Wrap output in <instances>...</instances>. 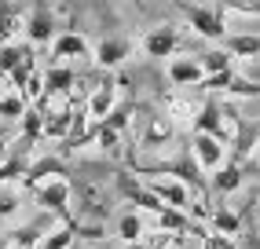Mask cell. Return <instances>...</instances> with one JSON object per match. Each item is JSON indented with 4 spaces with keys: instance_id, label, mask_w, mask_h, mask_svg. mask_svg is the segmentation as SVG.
<instances>
[{
    "instance_id": "6da1fadb",
    "label": "cell",
    "mask_w": 260,
    "mask_h": 249,
    "mask_svg": "<svg viewBox=\"0 0 260 249\" xmlns=\"http://www.w3.org/2000/svg\"><path fill=\"white\" fill-rule=\"evenodd\" d=\"M180 15L187 19V26L198 33V37L213 41V44H223V37H228V11L223 8H205V4H176Z\"/></svg>"
},
{
    "instance_id": "ba28073f",
    "label": "cell",
    "mask_w": 260,
    "mask_h": 249,
    "mask_svg": "<svg viewBox=\"0 0 260 249\" xmlns=\"http://www.w3.org/2000/svg\"><path fill=\"white\" fill-rule=\"evenodd\" d=\"M128 55H132V41H125V37H103V41L92 48L88 59H92L99 70H117V66L128 63Z\"/></svg>"
},
{
    "instance_id": "3957f363",
    "label": "cell",
    "mask_w": 260,
    "mask_h": 249,
    "mask_svg": "<svg viewBox=\"0 0 260 249\" xmlns=\"http://www.w3.org/2000/svg\"><path fill=\"white\" fill-rule=\"evenodd\" d=\"M147 191H150L165 209H180V212H190V209H194V194H190V187L180 183V180H172V176H150V180H147Z\"/></svg>"
},
{
    "instance_id": "44dd1931",
    "label": "cell",
    "mask_w": 260,
    "mask_h": 249,
    "mask_svg": "<svg viewBox=\"0 0 260 249\" xmlns=\"http://www.w3.org/2000/svg\"><path fill=\"white\" fill-rule=\"evenodd\" d=\"M22 209V187L19 183H0V224L19 216Z\"/></svg>"
},
{
    "instance_id": "52a82bcc",
    "label": "cell",
    "mask_w": 260,
    "mask_h": 249,
    "mask_svg": "<svg viewBox=\"0 0 260 249\" xmlns=\"http://www.w3.org/2000/svg\"><path fill=\"white\" fill-rule=\"evenodd\" d=\"M140 48H143L147 59H172L180 51V29L176 26H154L143 33Z\"/></svg>"
},
{
    "instance_id": "5b68a950",
    "label": "cell",
    "mask_w": 260,
    "mask_h": 249,
    "mask_svg": "<svg viewBox=\"0 0 260 249\" xmlns=\"http://www.w3.org/2000/svg\"><path fill=\"white\" fill-rule=\"evenodd\" d=\"M190 162L198 165V172H216V169L228 165V147H223L220 139H213V136L194 132L190 136Z\"/></svg>"
},
{
    "instance_id": "4dcf8cb0",
    "label": "cell",
    "mask_w": 260,
    "mask_h": 249,
    "mask_svg": "<svg viewBox=\"0 0 260 249\" xmlns=\"http://www.w3.org/2000/svg\"><path fill=\"white\" fill-rule=\"evenodd\" d=\"M0 147H8V124L0 121Z\"/></svg>"
},
{
    "instance_id": "1f68e13d",
    "label": "cell",
    "mask_w": 260,
    "mask_h": 249,
    "mask_svg": "<svg viewBox=\"0 0 260 249\" xmlns=\"http://www.w3.org/2000/svg\"><path fill=\"white\" fill-rule=\"evenodd\" d=\"M4 158H8V147H0V169H4Z\"/></svg>"
},
{
    "instance_id": "7a4b0ae2",
    "label": "cell",
    "mask_w": 260,
    "mask_h": 249,
    "mask_svg": "<svg viewBox=\"0 0 260 249\" xmlns=\"http://www.w3.org/2000/svg\"><path fill=\"white\" fill-rule=\"evenodd\" d=\"M29 194H33V202H37L44 212H55V216H62V224H74V216H70L74 183L66 180V176H55V180H44V183H33Z\"/></svg>"
},
{
    "instance_id": "9c48e42d",
    "label": "cell",
    "mask_w": 260,
    "mask_h": 249,
    "mask_svg": "<svg viewBox=\"0 0 260 249\" xmlns=\"http://www.w3.org/2000/svg\"><path fill=\"white\" fill-rule=\"evenodd\" d=\"M88 55H92V44L77 29H59V37L51 41V59L59 66H66V59H88Z\"/></svg>"
},
{
    "instance_id": "5bb4252c",
    "label": "cell",
    "mask_w": 260,
    "mask_h": 249,
    "mask_svg": "<svg viewBox=\"0 0 260 249\" xmlns=\"http://www.w3.org/2000/svg\"><path fill=\"white\" fill-rule=\"evenodd\" d=\"M117 238L125 242V245H140V242L147 238V220H143V212H136V209L121 212V216H117Z\"/></svg>"
},
{
    "instance_id": "9a60e30c",
    "label": "cell",
    "mask_w": 260,
    "mask_h": 249,
    "mask_svg": "<svg viewBox=\"0 0 260 249\" xmlns=\"http://www.w3.org/2000/svg\"><path fill=\"white\" fill-rule=\"evenodd\" d=\"M198 66H202L205 81H209V77H223V74H235V59H231L223 48H209V51H202V55H198Z\"/></svg>"
},
{
    "instance_id": "ffe728a7",
    "label": "cell",
    "mask_w": 260,
    "mask_h": 249,
    "mask_svg": "<svg viewBox=\"0 0 260 249\" xmlns=\"http://www.w3.org/2000/svg\"><path fill=\"white\" fill-rule=\"evenodd\" d=\"M74 114L70 110H59V114H44V136L41 139H70L74 132Z\"/></svg>"
},
{
    "instance_id": "cb8c5ba5",
    "label": "cell",
    "mask_w": 260,
    "mask_h": 249,
    "mask_svg": "<svg viewBox=\"0 0 260 249\" xmlns=\"http://www.w3.org/2000/svg\"><path fill=\"white\" fill-rule=\"evenodd\" d=\"M238 187H242V169H238L235 162H228L223 169L213 172V191H216V194H235Z\"/></svg>"
},
{
    "instance_id": "ac0fdd59",
    "label": "cell",
    "mask_w": 260,
    "mask_h": 249,
    "mask_svg": "<svg viewBox=\"0 0 260 249\" xmlns=\"http://www.w3.org/2000/svg\"><path fill=\"white\" fill-rule=\"evenodd\" d=\"M22 22H26V15H22L19 8L0 4V48H4V44H15V37L22 33Z\"/></svg>"
},
{
    "instance_id": "2e32d148",
    "label": "cell",
    "mask_w": 260,
    "mask_h": 249,
    "mask_svg": "<svg viewBox=\"0 0 260 249\" xmlns=\"http://www.w3.org/2000/svg\"><path fill=\"white\" fill-rule=\"evenodd\" d=\"M55 176H66V165L59 162V158H37V162H29V172H26V180H22V187L29 191L33 183L55 180Z\"/></svg>"
},
{
    "instance_id": "8992f818",
    "label": "cell",
    "mask_w": 260,
    "mask_h": 249,
    "mask_svg": "<svg viewBox=\"0 0 260 249\" xmlns=\"http://www.w3.org/2000/svg\"><path fill=\"white\" fill-rule=\"evenodd\" d=\"M194 132H202V136H213V139H220L223 147L235 139V124H228L223 121V106L220 103H202L198 106V114H194Z\"/></svg>"
},
{
    "instance_id": "30bf717a",
    "label": "cell",
    "mask_w": 260,
    "mask_h": 249,
    "mask_svg": "<svg viewBox=\"0 0 260 249\" xmlns=\"http://www.w3.org/2000/svg\"><path fill=\"white\" fill-rule=\"evenodd\" d=\"M117 191H121V198H128V202L136 205V212H154V216H158V212L165 209V205L147 191V183L132 180L128 172H117Z\"/></svg>"
},
{
    "instance_id": "8fae6325",
    "label": "cell",
    "mask_w": 260,
    "mask_h": 249,
    "mask_svg": "<svg viewBox=\"0 0 260 249\" xmlns=\"http://www.w3.org/2000/svg\"><path fill=\"white\" fill-rule=\"evenodd\" d=\"M114 106H117V88L110 81H103L99 88H92L88 103H84V117H88L92 124H99V121H107L114 114Z\"/></svg>"
},
{
    "instance_id": "d6986e66",
    "label": "cell",
    "mask_w": 260,
    "mask_h": 249,
    "mask_svg": "<svg viewBox=\"0 0 260 249\" xmlns=\"http://www.w3.org/2000/svg\"><path fill=\"white\" fill-rule=\"evenodd\" d=\"M209 224H213V235H220V238H235V235H238V227H242L238 212L228 209V205H216V209L209 212Z\"/></svg>"
},
{
    "instance_id": "83f0119b",
    "label": "cell",
    "mask_w": 260,
    "mask_h": 249,
    "mask_svg": "<svg viewBox=\"0 0 260 249\" xmlns=\"http://www.w3.org/2000/svg\"><path fill=\"white\" fill-rule=\"evenodd\" d=\"M172 121L169 117H150V124H147V132H143V147H161L165 139H172Z\"/></svg>"
},
{
    "instance_id": "4316f807",
    "label": "cell",
    "mask_w": 260,
    "mask_h": 249,
    "mask_svg": "<svg viewBox=\"0 0 260 249\" xmlns=\"http://www.w3.org/2000/svg\"><path fill=\"white\" fill-rule=\"evenodd\" d=\"M29 110V103L19 96V92H4V99H0V121L11 124V121H22Z\"/></svg>"
},
{
    "instance_id": "f1b7e54d",
    "label": "cell",
    "mask_w": 260,
    "mask_h": 249,
    "mask_svg": "<svg viewBox=\"0 0 260 249\" xmlns=\"http://www.w3.org/2000/svg\"><path fill=\"white\" fill-rule=\"evenodd\" d=\"M33 74H37V70H33V59H26V63H19V66H15V70H11V74H8V84H11V88H8V92H19V96H22V88L29 84V77H33Z\"/></svg>"
},
{
    "instance_id": "d6a6232c",
    "label": "cell",
    "mask_w": 260,
    "mask_h": 249,
    "mask_svg": "<svg viewBox=\"0 0 260 249\" xmlns=\"http://www.w3.org/2000/svg\"><path fill=\"white\" fill-rule=\"evenodd\" d=\"M4 92H8V88H4V77H0V99H4Z\"/></svg>"
},
{
    "instance_id": "e0dca14e",
    "label": "cell",
    "mask_w": 260,
    "mask_h": 249,
    "mask_svg": "<svg viewBox=\"0 0 260 249\" xmlns=\"http://www.w3.org/2000/svg\"><path fill=\"white\" fill-rule=\"evenodd\" d=\"M41 77H44V96H66L74 88V81H77L74 70L70 66H59V63L51 66L48 74H41Z\"/></svg>"
},
{
    "instance_id": "7c38bea8",
    "label": "cell",
    "mask_w": 260,
    "mask_h": 249,
    "mask_svg": "<svg viewBox=\"0 0 260 249\" xmlns=\"http://www.w3.org/2000/svg\"><path fill=\"white\" fill-rule=\"evenodd\" d=\"M169 81L176 88H194L205 81L202 66H198V55H172L169 59Z\"/></svg>"
},
{
    "instance_id": "277c9868",
    "label": "cell",
    "mask_w": 260,
    "mask_h": 249,
    "mask_svg": "<svg viewBox=\"0 0 260 249\" xmlns=\"http://www.w3.org/2000/svg\"><path fill=\"white\" fill-rule=\"evenodd\" d=\"M22 33H26L29 48H48L51 41L59 37V26H55V11H51L48 4H37V8H29L26 22H22Z\"/></svg>"
},
{
    "instance_id": "603a6c76",
    "label": "cell",
    "mask_w": 260,
    "mask_h": 249,
    "mask_svg": "<svg viewBox=\"0 0 260 249\" xmlns=\"http://www.w3.org/2000/svg\"><path fill=\"white\" fill-rule=\"evenodd\" d=\"M74 224H77V220H74ZM74 224H62V227H55V231H44L41 242H37V249H70V245H77Z\"/></svg>"
},
{
    "instance_id": "484cf974",
    "label": "cell",
    "mask_w": 260,
    "mask_h": 249,
    "mask_svg": "<svg viewBox=\"0 0 260 249\" xmlns=\"http://www.w3.org/2000/svg\"><path fill=\"white\" fill-rule=\"evenodd\" d=\"M22 124V143H37V139L44 136V110H41V106H29V110H26V117L19 121Z\"/></svg>"
},
{
    "instance_id": "d4e9b609",
    "label": "cell",
    "mask_w": 260,
    "mask_h": 249,
    "mask_svg": "<svg viewBox=\"0 0 260 249\" xmlns=\"http://www.w3.org/2000/svg\"><path fill=\"white\" fill-rule=\"evenodd\" d=\"M26 59H33V48L29 44H4L0 48V77H8L19 63H26Z\"/></svg>"
},
{
    "instance_id": "4fadbf2b",
    "label": "cell",
    "mask_w": 260,
    "mask_h": 249,
    "mask_svg": "<svg viewBox=\"0 0 260 249\" xmlns=\"http://www.w3.org/2000/svg\"><path fill=\"white\" fill-rule=\"evenodd\" d=\"M231 59H260V33H228L220 44Z\"/></svg>"
},
{
    "instance_id": "7402d4cb",
    "label": "cell",
    "mask_w": 260,
    "mask_h": 249,
    "mask_svg": "<svg viewBox=\"0 0 260 249\" xmlns=\"http://www.w3.org/2000/svg\"><path fill=\"white\" fill-rule=\"evenodd\" d=\"M158 227H161V235H183V231H194V220L187 216V212L180 209H161L158 212Z\"/></svg>"
},
{
    "instance_id": "836d02e7",
    "label": "cell",
    "mask_w": 260,
    "mask_h": 249,
    "mask_svg": "<svg viewBox=\"0 0 260 249\" xmlns=\"http://www.w3.org/2000/svg\"><path fill=\"white\" fill-rule=\"evenodd\" d=\"M70 249H81V242H77V245H70Z\"/></svg>"
},
{
    "instance_id": "f546056e",
    "label": "cell",
    "mask_w": 260,
    "mask_h": 249,
    "mask_svg": "<svg viewBox=\"0 0 260 249\" xmlns=\"http://www.w3.org/2000/svg\"><path fill=\"white\" fill-rule=\"evenodd\" d=\"M202 249H238L235 238H220V235H202Z\"/></svg>"
}]
</instances>
